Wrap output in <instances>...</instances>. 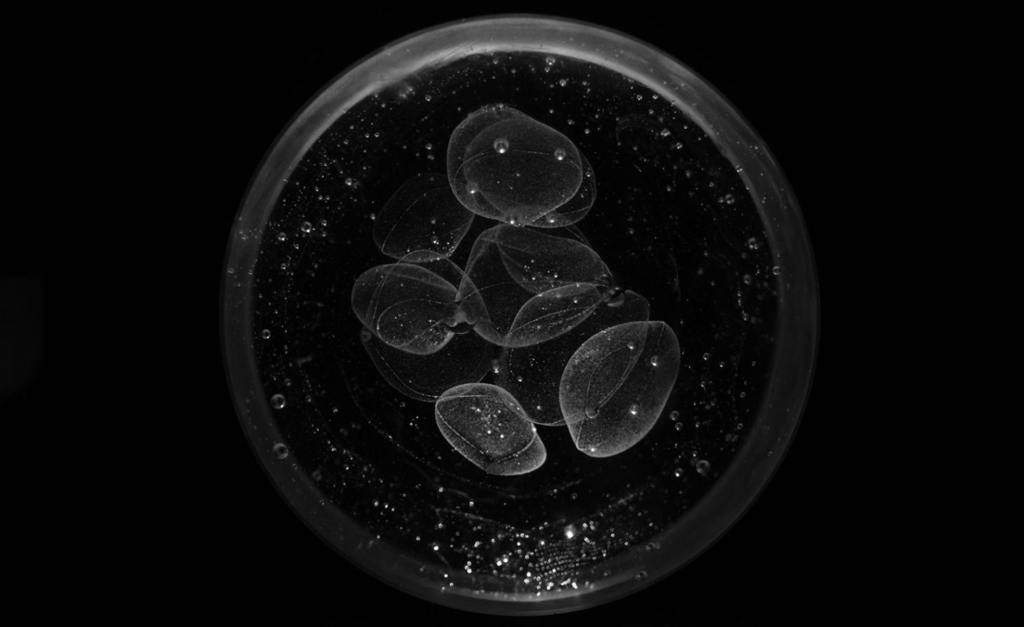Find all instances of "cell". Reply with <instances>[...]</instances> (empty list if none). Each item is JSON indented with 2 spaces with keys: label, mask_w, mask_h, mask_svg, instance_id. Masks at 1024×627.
Returning a JSON list of instances; mask_svg holds the SVG:
<instances>
[{
  "label": "cell",
  "mask_w": 1024,
  "mask_h": 627,
  "mask_svg": "<svg viewBox=\"0 0 1024 627\" xmlns=\"http://www.w3.org/2000/svg\"><path fill=\"white\" fill-rule=\"evenodd\" d=\"M619 291L575 225L499 223L477 237L460 299L477 334L501 348H520L577 328Z\"/></svg>",
  "instance_id": "1"
},
{
  "label": "cell",
  "mask_w": 1024,
  "mask_h": 627,
  "mask_svg": "<svg viewBox=\"0 0 1024 627\" xmlns=\"http://www.w3.org/2000/svg\"><path fill=\"white\" fill-rule=\"evenodd\" d=\"M447 178L474 215L502 224L575 225L596 197L593 169L563 133L505 104L468 114L447 148Z\"/></svg>",
  "instance_id": "2"
},
{
  "label": "cell",
  "mask_w": 1024,
  "mask_h": 627,
  "mask_svg": "<svg viewBox=\"0 0 1024 627\" xmlns=\"http://www.w3.org/2000/svg\"><path fill=\"white\" fill-rule=\"evenodd\" d=\"M680 359L678 339L662 321L624 322L588 337L559 386L562 417L576 448L608 458L640 442L666 406Z\"/></svg>",
  "instance_id": "3"
},
{
  "label": "cell",
  "mask_w": 1024,
  "mask_h": 627,
  "mask_svg": "<svg viewBox=\"0 0 1024 627\" xmlns=\"http://www.w3.org/2000/svg\"><path fill=\"white\" fill-rule=\"evenodd\" d=\"M463 273L450 259L379 265L356 281L353 309L368 332L387 346L431 355L473 330L461 309Z\"/></svg>",
  "instance_id": "4"
},
{
  "label": "cell",
  "mask_w": 1024,
  "mask_h": 627,
  "mask_svg": "<svg viewBox=\"0 0 1024 627\" xmlns=\"http://www.w3.org/2000/svg\"><path fill=\"white\" fill-rule=\"evenodd\" d=\"M435 419L447 442L488 474L524 475L546 461L535 422L510 392L493 382L446 391L435 402Z\"/></svg>",
  "instance_id": "5"
},
{
  "label": "cell",
  "mask_w": 1024,
  "mask_h": 627,
  "mask_svg": "<svg viewBox=\"0 0 1024 627\" xmlns=\"http://www.w3.org/2000/svg\"><path fill=\"white\" fill-rule=\"evenodd\" d=\"M475 215L456 197L445 174L429 172L406 181L376 217L373 238L398 261L449 259Z\"/></svg>",
  "instance_id": "6"
},
{
  "label": "cell",
  "mask_w": 1024,
  "mask_h": 627,
  "mask_svg": "<svg viewBox=\"0 0 1024 627\" xmlns=\"http://www.w3.org/2000/svg\"><path fill=\"white\" fill-rule=\"evenodd\" d=\"M621 321L619 308L608 300L584 323L560 337L527 347L501 348L490 382L510 392L535 423L565 425L559 386L570 358L588 337Z\"/></svg>",
  "instance_id": "7"
},
{
  "label": "cell",
  "mask_w": 1024,
  "mask_h": 627,
  "mask_svg": "<svg viewBox=\"0 0 1024 627\" xmlns=\"http://www.w3.org/2000/svg\"><path fill=\"white\" fill-rule=\"evenodd\" d=\"M364 344L387 381L403 394L427 402H436L453 387L483 381L501 350L474 330L427 356L396 350L370 332Z\"/></svg>",
  "instance_id": "8"
}]
</instances>
